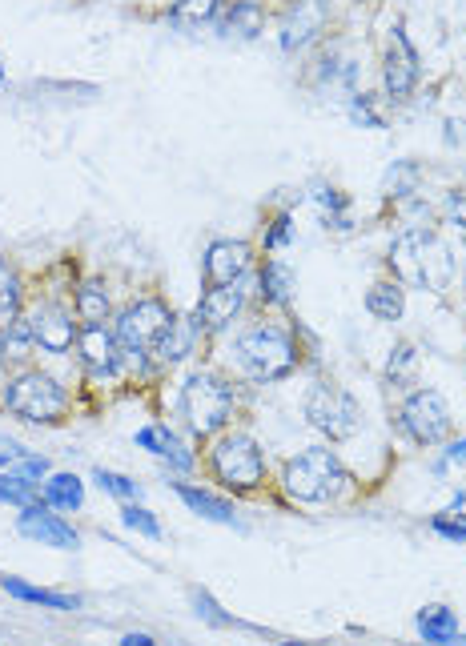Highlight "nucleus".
I'll return each mask as SVG.
<instances>
[{
    "mask_svg": "<svg viewBox=\"0 0 466 646\" xmlns=\"http://www.w3.org/2000/svg\"><path fill=\"white\" fill-rule=\"evenodd\" d=\"M77 317L85 321V326H101V321L109 317V293L101 281H85L77 289Z\"/></svg>",
    "mask_w": 466,
    "mask_h": 646,
    "instance_id": "23",
    "label": "nucleus"
},
{
    "mask_svg": "<svg viewBox=\"0 0 466 646\" xmlns=\"http://www.w3.org/2000/svg\"><path fill=\"white\" fill-rule=\"evenodd\" d=\"M193 606H197V614H201V618H209L213 626H229V622H233L229 614H221V606H217L205 590H193Z\"/></svg>",
    "mask_w": 466,
    "mask_h": 646,
    "instance_id": "33",
    "label": "nucleus"
},
{
    "mask_svg": "<svg viewBox=\"0 0 466 646\" xmlns=\"http://www.w3.org/2000/svg\"><path fill=\"white\" fill-rule=\"evenodd\" d=\"M286 241H290V217H278L274 229H270V237H266V249H278Z\"/></svg>",
    "mask_w": 466,
    "mask_h": 646,
    "instance_id": "37",
    "label": "nucleus"
},
{
    "mask_svg": "<svg viewBox=\"0 0 466 646\" xmlns=\"http://www.w3.org/2000/svg\"><path fill=\"white\" fill-rule=\"evenodd\" d=\"M21 474H25V478H45V474H49V462H45V458L21 454Z\"/></svg>",
    "mask_w": 466,
    "mask_h": 646,
    "instance_id": "38",
    "label": "nucleus"
},
{
    "mask_svg": "<svg viewBox=\"0 0 466 646\" xmlns=\"http://www.w3.org/2000/svg\"><path fill=\"white\" fill-rule=\"evenodd\" d=\"M434 534H442L446 542H466V518H446V514H434Z\"/></svg>",
    "mask_w": 466,
    "mask_h": 646,
    "instance_id": "34",
    "label": "nucleus"
},
{
    "mask_svg": "<svg viewBox=\"0 0 466 646\" xmlns=\"http://www.w3.org/2000/svg\"><path fill=\"white\" fill-rule=\"evenodd\" d=\"M418 634L426 638V642H454L458 638V618L446 610V606H426L422 614H418Z\"/></svg>",
    "mask_w": 466,
    "mask_h": 646,
    "instance_id": "21",
    "label": "nucleus"
},
{
    "mask_svg": "<svg viewBox=\"0 0 466 646\" xmlns=\"http://www.w3.org/2000/svg\"><path fill=\"white\" fill-rule=\"evenodd\" d=\"M446 458H450L454 466H466V438H462V442H450V450H446Z\"/></svg>",
    "mask_w": 466,
    "mask_h": 646,
    "instance_id": "39",
    "label": "nucleus"
},
{
    "mask_svg": "<svg viewBox=\"0 0 466 646\" xmlns=\"http://www.w3.org/2000/svg\"><path fill=\"white\" fill-rule=\"evenodd\" d=\"M326 0H294V5L282 13V49L286 53H298L306 49L322 29H326Z\"/></svg>",
    "mask_w": 466,
    "mask_h": 646,
    "instance_id": "10",
    "label": "nucleus"
},
{
    "mask_svg": "<svg viewBox=\"0 0 466 646\" xmlns=\"http://www.w3.org/2000/svg\"><path fill=\"white\" fill-rule=\"evenodd\" d=\"M366 309H370L378 321H398V317H402V309H406L402 285H398V281H378V285H370V293H366Z\"/></svg>",
    "mask_w": 466,
    "mask_h": 646,
    "instance_id": "19",
    "label": "nucleus"
},
{
    "mask_svg": "<svg viewBox=\"0 0 466 646\" xmlns=\"http://www.w3.org/2000/svg\"><path fill=\"white\" fill-rule=\"evenodd\" d=\"M221 33L225 37H258L262 33V5L258 0H233V9L225 13L221 21Z\"/></svg>",
    "mask_w": 466,
    "mask_h": 646,
    "instance_id": "18",
    "label": "nucleus"
},
{
    "mask_svg": "<svg viewBox=\"0 0 466 646\" xmlns=\"http://www.w3.org/2000/svg\"><path fill=\"white\" fill-rule=\"evenodd\" d=\"M173 321V309L161 301V297H141L133 301L121 317H117V342L129 350V354H145L157 346V338L169 330Z\"/></svg>",
    "mask_w": 466,
    "mask_h": 646,
    "instance_id": "8",
    "label": "nucleus"
},
{
    "mask_svg": "<svg viewBox=\"0 0 466 646\" xmlns=\"http://www.w3.org/2000/svg\"><path fill=\"white\" fill-rule=\"evenodd\" d=\"M121 642H125V646H153V638H149V634H125Z\"/></svg>",
    "mask_w": 466,
    "mask_h": 646,
    "instance_id": "40",
    "label": "nucleus"
},
{
    "mask_svg": "<svg viewBox=\"0 0 466 646\" xmlns=\"http://www.w3.org/2000/svg\"><path fill=\"white\" fill-rule=\"evenodd\" d=\"M173 490H177V498H181L193 514H201V518H209V522H221V526H238V514H233V506H229L225 498H213V494H205V490H197V486H185V482H177Z\"/></svg>",
    "mask_w": 466,
    "mask_h": 646,
    "instance_id": "17",
    "label": "nucleus"
},
{
    "mask_svg": "<svg viewBox=\"0 0 466 646\" xmlns=\"http://www.w3.org/2000/svg\"><path fill=\"white\" fill-rule=\"evenodd\" d=\"M17 530H21L25 538L41 542V546H57V550H77V546H81L77 530H73L65 518L49 514V502H45V506H41V502H37V506H25L21 518H17Z\"/></svg>",
    "mask_w": 466,
    "mask_h": 646,
    "instance_id": "11",
    "label": "nucleus"
},
{
    "mask_svg": "<svg viewBox=\"0 0 466 646\" xmlns=\"http://www.w3.org/2000/svg\"><path fill=\"white\" fill-rule=\"evenodd\" d=\"M209 458H213V474L229 490H254L266 478V458L250 434H221Z\"/></svg>",
    "mask_w": 466,
    "mask_h": 646,
    "instance_id": "5",
    "label": "nucleus"
},
{
    "mask_svg": "<svg viewBox=\"0 0 466 646\" xmlns=\"http://www.w3.org/2000/svg\"><path fill=\"white\" fill-rule=\"evenodd\" d=\"M201 326V321H197ZM197 326H189V321H169V330L157 338V346H153V354H161V362H181L189 350H193V334H197Z\"/></svg>",
    "mask_w": 466,
    "mask_h": 646,
    "instance_id": "20",
    "label": "nucleus"
},
{
    "mask_svg": "<svg viewBox=\"0 0 466 646\" xmlns=\"http://www.w3.org/2000/svg\"><path fill=\"white\" fill-rule=\"evenodd\" d=\"M446 213H450V221H454V225H462V229H466V189H454V193L446 197Z\"/></svg>",
    "mask_w": 466,
    "mask_h": 646,
    "instance_id": "36",
    "label": "nucleus"
},
{
    "mask_svg": "<svg viewBox=\"0 0 466 646\" xmlns=\"http://www.w3.org/2000/svg\"><path fill=\"white\" fill-rule=\"evenodd\" d=\"M402 430L418 442V446H438L446 434H450V410H446V398L438 390H418L406 398L402 406Z\"/></svg>",
    "mask_w": 466,
    "mask_h": 646,
    "instance_id": "9",
    "label": "nucleus"
},
{
    "mask_svg": "<svg viewBox=\"0 0 466 646\" xmlns=\"http://www.w3.org/2000/svg\"><path fill=\"white\" fill-rule=\"evenodd\" d=\"M29 326H33L37 346H41V350H49V354H65V350H73V342H77V326H73V317H69L65 309H57V305H41V309H33Z\"/></svg>",
    "mask_w": 466,
    "mask_h": 646,
    "instance_id": "14",
    "label": "nucleus"
},
{
    "mask_svg": "<svg viewBox=\"0 0 466 646\" xmlns=\"http://www.w3.org/2000/svg\"><path fill=\"white\" fill-rule=\"evenodd\" d=\"M93 478H97V486H101V490H109L113 498H125V502H129V498H137V494H141V486H137V482H129L125 474H113V470H97Z\"/></svg>",
    "mask_w": 466,
    "mask_h": 646,
    "instance_id": "31",
    "label": "nucleus"
},
{
    "mask_svg": "<svg viewBox=\"0 0 466 646\" xmlns=\"http://www.w3.org/2000/svg\"><path fill=\"white\" fill-rule=\"evenodd\" d=\"M233 394L217 374H193L181 390V414L189 418L193 434H217L229 422Z\"/></svg>",
    "mask_w": 466,
    "mask_h": 646,
    "instance_id": "6",
    "label": "nucleus"
},
{
    "mask_svg": "<svg viewBox=\"0 0 466 646\" xmlns=\"http://www.w3.org/2000/svg\"><path fill=\"white\" fill-rule=\"evenodd\" d=\"M0 466H9V458H5V454H0Z\"/></svg>",
    "mask_w": 466,
    "mask_h": 646,
    "instance_id": "41",
    "label": "nucleus"
},
{
    "mask_svg": "<svg viewBox=\"0 0 466 646\" xmlns=\"http://www.w3.org/2000/svg\"><path fill=\"white\" fill-rule=\"evenodd\" d=\"M390 265L394 273L414 285V289H446L454 277V261L450 249L426 229V225H410L406 233H398V241L390 245Z\"/></svg>",
    "mask_w": 466,
    "mask_h": 646,
    "instance_id": "1",
    "label": "nucleus"
},
{
    "mask_svg": "<svg viewBox=\"0 0 466 646\" xmlns=\"http://www.w3.org/2000/svg\"><path fill=\"white\" fill-rule=\"evenodd\" d=\"M37 498V482L25 474H0V502H13V506H29Z\"/></svg>",
    "mask_w": 466,
    "mask_h": 646,
    "instance_id": "29",
    "label": "nucleus"
},
{
    "mask_svg": "<svg viewBox=\"0 0 466 646\" xmlns=\"http://www.w3.org/2000/svg\"><path fill=\"white\" fill-rule=\"evenodd\" d=\"M238 362L250 378L274 382V378H286L298 366V350H294V338L282 326H254L238 338Z\"/></svg>",
    "mask_w": 466,
    "mask_h": 646,
    "instance_id": "3",
    "label": "nucleus"
},
{
    "mask_svg": "<svg viewBox=\"0 0 466 646\" xmlns=\"http://www.w3.org/2000/svg\"><path fill=\"white\" fill-rule=\"evenodd\" d=\"M262 297L274 301V305H286L290 301V269L282 261H270L262 269Z\"/></svg>",
    "mask_w": 466,
    "mask_h": 646,
    "instance_id": "28",
    "label": "nucleus"
},
{
    "mask_svg": "<svg viewBox=\"0 0 466 646\" xmlns=\"http://www.w3.org/2000/svg\"><path fill=\"white\" fill-rule=\"evenodd\" d=\"M250 269V245L246 241H213L205 253V277L213 285H233Z\"/></svg>",
    "mask_w": 466,
    "mask_h": 646,
    "instance_id": "15",
    "label": "nucleus"
},
{
    "mask_svg": "<svg viewBox=\"0 0 466 646\" xmlns=\"http://www.w3.org/2000/svg\"><path fill=\"white\" fill-rule=\"evenodd\" d=\"M306 418H310V426L318 434H326L330 442H342V438H350L358 430L362 410H358V402L346 390H338L330 382H318L306 394Z\"/></svg>",
    "mask_w": 466,
    "mask_h": 646,
    "instance_id": "7",
    "label": "nucleus"
},
{
    "mask_svg": "<svg viewBox=\"0 0 466 646\" xmlns=\"http://www.w3.org/2000/svg\"><path fill=\"white\" fill-rule=\"evenodd\" d=\"M45 502L57 506V510H77L85 502V486L77 474H53L45 482Z\"/></svg>",
    "mask_w": 466,
    "mask_h": 646,
    "instance_id": "24",
    "label": "nucleus"
},
{
    "mask_svg": "<svg viewBox=\"0 0 466 646\" xmlns=\"http://www.w3.org/2000/svg\"><path fill=\"white\" fill-rule=\"evenodd\" d=\"M213 17H217V0H173V9H169V21L185 29H197Z\"/></svg>",
    "mask_w": 466,
    "mask_h": 646,
    "instance_id": "26",
    "label": "nucleus"
},
{
    "mask_svg": "<svg viewBox=\"0 0 466 646\" xmlns=\"http://www.w3.org/2000/svg\"><path fill=\"white\" fill-rule=\"evenodd\" d=\"M121 518H125V526H129V530H137V534H145V538H161V526H157V518H153L149 510H141V506H125V510H121Z\"/></svg>",
    "mask_w": 466,
    "mask_h": 646,
    "instance_id": "32",
    "label": "nucleus"
},
{
    "mask_svg": "<svg viewBox=\"0 0 466 646\" xmlns=\"http://www.w3.org/2000/svg\"><path fill=\"white\" fill-rule=\"evenodd\" d=\"M5 590L21 602H33V606H49V610H77V598L69 594H53V590H41V586H29L25 578H5Z\"/></svg>",
    "mask_w": 466,
    "mask_h": 646,
    "instance_id": "22",
    "label": "nucleus"
},
{
    "mask_svg": "<svg viewBox=\"0 0 466 646\" xmlns=\"http://www.w3.org/2000/svg\"><path fill=\"white\" fill-rule=\"evenodd\" d=\"M5 406H9V414L41 426V422H57L69 410V398H65V390L49 374L25 370V374H17L5 386Z\"/></svg>",
    "mask_w": 466,
    "mask_h": 646,
    "instance_id": "4",
    "label": "nucleus"
},
{
    "mask_svg": "<svg viewBox=\"0 0 466 646\" xmlns=\"http://www.w3.org/2000/svg\"><path fill=\"white\" fill-rule=\"evenodd\" d=\"M165 442H169V430H165V426H145V430H137V446H145V450H153V454H165Z\"/></svg>",
    "mask_w": 466,
    "mask_h": 646,
    "instance_id": "35",
    "label": "nucleus"
},
{
    "mask_svg": "<svg viewBox=\"0 0 466 646\" xmlns=\"http://www.w3.org/2000/svg\"><path fill=\"white\" fill-rule=\"evenodd\" d=\"M382 77H386V93H390L394 101L410 97V89L418 85V57H414V49H410V41H406L402 29L390 33L386 61H382Z\"/></svg>",
    "mask_w": 466,
    "mask_h": 646,
    "instance_id": "12",
    "label": "nucleus"
},
{
    "mask_svg": "<svg viewBox=\"0 0 466 646\" xmlns=\"http://www.w3.org/2000/svg\"><path fill=\"white\" fill-rule=\"evenodd\" d=\"M242 305H246V289L238 281H233V285H213L201 297V305H197V321H201V326H209V330H221V326H229V321L242 313Z\"/></svg>",
    "mask_w": 466,
    "mask_h": 646,
    "instance_id": "16",
    "label": "nucleus"
},
{
    "mask_svg": "<svg viewBox=\"0 0 466 646\" xmlns=\"http://www.w3.org/2000/svg\"><path fill=\"white\" fill-rule=\"evenodd\" d=\"M21 313V277L0 261V326H9Z\"/></svg>",
    "mask_w": 466,
    "mask_h": 646,
    "instance_id": "27",
    "label": "nucleus"
},
{
    "mask_svg": "<svg viewBox=\"0 0 466 646\" xmlns=\"http://www.w3.org/2000/svg\"><path fill=\"white\" fill-rule=\"evenodd\" d=\"M37 338H33V326H29V321H9V326H5V354L9 358H29V346H33Z\"/></svg>",
    "mask_w": 466,
    "mask_h": 646,
    "instance_id": "30",
    "label": "nucleus"
},
{
    "mask_svg": "<svg viewBox=\"0 0 466 646\" xmlns=\"http://www.w3.org/2000/svg\"><path fill=\"white\" fill-rule=\"evenodd\" d=\"M414 374H418V350H414L410 342L394 346V350H390V362H386V382L398 386V390H406V386L414 382Z\"/></svg>",
    "mask_w": 466,
    "mask_h": 646,
    "instance_id": "25",
    "label": "nucleus"
},
{
    "mask_svg": "<svg viewBox=\"0 0 466 646\" xmlns=\"http://www.w3.org/2000/svg\"><path fill=\"white\" fill-rule=\"evenodd\" d=\"M77 350H81L85 370L97 374V378H109V374H117V366H121V342H117L105 326H85V330L77 334Z\"/></svg>",
    "mask_w": 466,
    "mask_h": 646,
    "instance_id": "13",
    "label": "nucleus"
},
{
    "mask_svg": "<svg viewBox=\"0 0 466 646\" xmlns=\"http://www.w3.org/2000/svg\"><path fill=\"white\" fill-rule=\"evenodd\" d=\"M282 486L294 502H334L350 490V474L334 450H306L286 466Z\"/></svg>",
    "mask_w": 466,
    "mask_h": 646,
    "instance_id": "2",
    "label": "nucleus"
}]
</instances>
